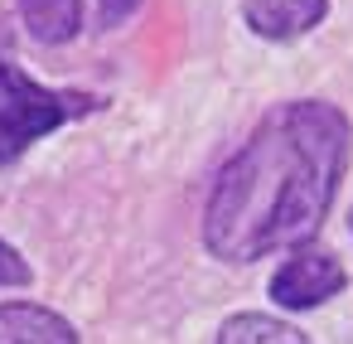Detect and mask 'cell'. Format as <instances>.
Segmentation results:
<instances>
[{"mask_svg": "<svg viewBox=\"0 0 353 344\" xmlns=\"http://www.w3.org/2000/svg\"><path fill=\"white\" fill-rule=\"evenodd\" d=\"M92 6H97V25L102 30H117V25H126L145 6V0H92Z\"/></svg>", "mask_w": 353, "mask_h": 344, "instance_id": "cell-9", "label": "cell"}, {"mask_svg": "<svg viewBox=\"0 0 353 344\" xmlns=\"http://www.w3.org/2000/svg\"><path fill=\"white\" fill-rule=\"evenodd\" d=\"M348 233H353V218H348Z\"/></svg>", "mask_w": 353, "mask_h": 344, "instance_id": "cell-10", "label": "cell"}, {"mask_svg": "<svg viewBox=\"0 0 353 344\" xmlns=\"http://www.w3.org/2000/svg\"><path fill=\"white\" fill-rule=\"evenodd\" d=\"M20 6V20L30 30L34 44H73L88 25V0H15Z\"/></svg>", "mask_w": 353, "mask_h": 344, "instance_id": "cell-6", "label": "cell"}, {"mask_svg": "<svg viewBox=\"0 0 353 344\" xmlns=\"http://www.w3.org/2000/svg\"><path fill=\"white\" fill-rule=\"evenodd\" d=\"M353 122L324 97L276 102L252 136L218 165L203 199V252L252 267L271 252L310 247L348 175Z\"/></svg>", "mask_w": 353, "mask_h": 344, "instance_id": "cell-1", "label": "cell"}, {"mask_svg": "<svg viewBox=\"0 0 353 344\" xmlns=\"http://www.w3.org/2000/svg\"><path fill=\"white\" fill-rule=\"evenodd\" d=\"M329 20V0H242V25L256 39L290 44Z\"/></svg>", "mask_w": 353, "mask_h": 344, "instance_id": "cell-4", "label": "cell"}, {"mask_svg": "<svg viewBox=\"0 0 353 344\" xmlns=\"http://www.w3.org/2000/svg\"><path fill=\"white\" fill-rule=\"evenodd\" d=\"M343 286H348V267H343V257H334L329 247H295V252H285L281 257V267L271 271V300L281 305V310H319L324 300H334V296H343Z\"/></svg>", "mask_w": 353, "mask_h": 344, "instance_id": "cell-3", "label": "cell"}, {"mask_svg": "<svg viewBox=\"0 0 353 344\" xmlns=\"http://www.w3.org/2000/svg\"><path fill=\"white\" fill-rule=\"evenodd\" d=\"M107 97L83 88H44L20 64L0 59V165H15L34 141L102 112Z\"/></svg>", "mask_w": 353, "mask_h": 344, "instance_id": "cell-2", "label": "cell"}, {"mask_svg": "<svg viewBox=\"0 0 353 344\" xmlns=\"http://www.w3.org/2000/svg\"><path fill=\"white\" fill-rule=\"evenodd\" d=\"M213 344H310V334L271 310H232L218 325Z\"/></svg>", "mask_w": 353, "mask_h": 344, "instance_id": "cell-7", "label": "cell"}, {"mask_svg": "<svg viewBox=\"0 0 353 344\" xmlns=\"http://www.w3.org/2000/svg\"><path fill=\"white\" fill-rule=\"evenodd\" d=\"M25 286H34V267L15 242L0 238V291H25Z\"/></svg>", "mask_w": 353, "mask_h": 344, "instance_id": "cell-8", "label": "cell"}, {"mask_svg": "<svg viewBox=\"0 0 353 344\" xmlns=\"http://www.w3.org/2000/svg\"><path fill=\"white\" fill-rule=\"evenodd\" d=\"M0 344H83V334L54 305L0 300Z\"/></svg>", "mask_w": 353, "mask_h": 344, "instance_id": "cell-5", "label": "cell"}]
</instances>
